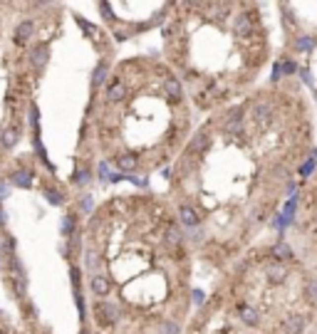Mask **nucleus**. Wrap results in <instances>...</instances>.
<instances>
[{
    "mask_svg": "<svg viewBox=\"0 0 317 334\" xmlns=\"http://www.w3.org/2000/svg\"><path fill=\"white\" fill-rule=\"evenodd\" d=\"M282 240L317 275V166L297 186V198Z\"/></svg>",
    "mask_w": 317,
    "mask_h": 334,
    "instance_id": "0eeeda50",
    "label": "nucleus"
},
{
    "mask_svg": "<svg viewBox=\"0 0 317 334\" xmlns=\"http://www.w3.org/2000/svg\"><path fill=\"white\" fill-rule=\"evenodd\" d=\"M307 334H317V319L312 322V327H310V332H307Z\"/></svg>",
    "mask_w": 317,
    "mask_h": 334,
    "instance_id": "1a4fd4ad",
    "label": "nucleus"
},
{
    "mask_svg": "<svg viewBox=\"0 0 317 334\" xmlns=\"http://www.w3.org/2000/svg\"><path fill=\"white\" fill-rule=\"evenodd\" d=\"M0 334H38V329H33L28 319H18L10 312L0 309Z\"/></svg>",
    "mask_w": 317,
    "mask_h": 334,
    "instance_id": "6e6552de",
    "label": "nucleus"
},
{
    "mask_svg": "<svg viewBox=\"0 0 317 334\" xmlns=\"http://www.w3.org/2000/svg\"><path fill=\"white\" fill-rule=\"evenodd\" d=\"M315 319L317 275L273 238L216 275L184 334H307Z\"/></svg>",
    "mask_w": 317,
    "mask_h": 334,
    "instance_id": "39448f33",
    "label": "nucleus"
},
{
    "mask_svg": "<svg viewBox=\"0 0 317 334\" xmlns=\"http://www.w3.org/2000/svg\"><path fill=\"white\" fill-rule=\"evenodd\" d=\"M312 153V102L295 77L268 79L203 116L166 169V201L196 262L218 275L268 240Z\"/></svg>",
    "mask_w": 317,
    "mask_h": 334,
    "instance_id": "f257e3e1",
    "label": "nucleus"
},
{
    "mask_svg": "<svg viewBox=\"0 0 317 334\" xmlns=\"http://www.w3.org/2000/svg\"><path fill=\"white\" fill-rule=\"evenodd\" d=\"M67 265L79 334H184L194 314L196 258L161 193L119 191L94 203Z\"/></svg>",
    "mask_w": 317,
    "mask_h": 334,
    "instance_id": "f03ea898",
    "label": "nucleus"
},
{
    "mask_svg": "<svg viewBox=\"0 0 317 334\" xmlns=\"http://www.w3.org/2000/svg\"><path fill=\"white\" fill-rule=\"evenodd\" d=\"M315 99H317V79H315Z\"/></svg>",
    "mask_w": 317,
    "mask_h": 334,
    "instance_id": "9d476101",
    "label": "nucleus"
},
{
    "mask_svg": "<svg viewBox=\"0 0 317 334\" xmlns=\"http://www.w3.org/2000/svg\"><path fill=\"white\" fill-rule=\"evenodd\" d=\"M65 28V5L0 0V171L28 134V116Z\"/></svg>",
    "mask_w": 317,
    "mask_h": 334,
    "instance_id": "423d86ee",
    "label": "nucleus"
},
{
    "mask_svg": "<svg viewBox=\"0 0 317 334\" xmlns=\"http://www.w3.org/2000/svg\"><path fill=\"white\" fill-rule=\"evenodd\" d=\"M196 129V111L156 55H129L94 84L77 141V158H94L114 174L149 179L176 161Z\"/></svg>",
    "mask_w": 317,
    "mask_h": 334,
    "instance_id": "7ed1b4c3",
    "label": "nucleus"
},
{
    "mask_svg": "<svg viewBox=\"0 0 317 334\" xmlns=\"http://www.w3.org/2000/svg\"><path fill=\"white\" fill-rule=\"evenodd\" d=\"M161 60L196 114L208 116L250 94L273 62L265 5L255 0H171Z\"/></svg>",
    "mask_w": 317,
    "mask_h": 334,
    "instance_id": "20e7f679",
    "label": "nucleus"
}]
</instances>
